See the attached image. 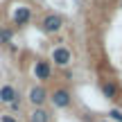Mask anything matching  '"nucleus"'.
<instances>
[{
	"label": "nucleus",
	"instance_id": "1",
	"mask_svg": "<svg viewBox=\"0 0 122 122\" xmlns=\"http://www.w3.org/2000/svg\"><path fill=\"white\" fill-rule=\"evenodd\" d=\"M48 102L52 104V109H70L72 106V93L66 86H57L54 91L48 93Z\"/></svg>",
	"mask_w": 122,
	"mask_h": 122
},
{
	"label": "nucleus",
	"instance_id": "2",
	"mask_svg": "<svg viewBox=\"0 0 122 122\" xmlns=\"http://www.w3.org/2000/svg\"><path fill=\"white\" fill-rule=\"evenodd\" d=\"M50 61H54V66H59V68H68L72 63V52L66 45H57L50 52Z\"/></svg>",
	"mask_w": 122,
	"mask_h": 122
},
{
	"label": "nucleus",
	"instance_id": "3",
	"mask_svg": "<svg viewBox=\"0 0 122 122\" xmlns=\"http://www.w3.org/2000/svg\"><path fill=\"white\" fill-rule=\"evenodd\" d=\"M48 88L43 86V84H36V86L30 88V93H27V102H30L34 109H39V106H45V102H48Z\"/></svg>",
	"mask_w": 122,
	"mask_h": 122
},
{
	"label": "nucleus",
	"instance_id": "4",
	"mask_svg": "<svg viewBox=\"0 0 122 122\" xmlns=\"http://www.w3.org/2000/svg\"><path fill=\"white\" fill-rule=\"evenodd\" d=\"M32 72H34V77L39 79V81H50L52 79V63H50L48 59H36L34 66H32Z\"/></svg>",
	"mask_w": 122,
	"mask_h": 122
},
{
	"label": "nucleus",
	"instance_id": "5",
	"mask_svg": "<svg viewBox=\"0 0 122 122\" xmlns=\"http://www.w3.org/2000/svg\"><path fill=\"white\" fill-rule=\"evenodd\" d=\"M61 27H63V18L59 14H45L41 18V30L45 34H57V32H61Z\"/></svg>",
	"mask_w": 122,
	"mask_h": 122
},
{
	"label": "nucleus",
	"instance_id": "6",
	"mask_svg": "<svg viewBox=\"0 0 122 122\" xmlns=\"http://www.w3.org/2000/svg\"><path fill=\"white\" fill-rule=\"evenodd\" d=\"M100 93H102V97H106V100H111V102L120 100V86L113 79H102L100 81Z\"/></svg>",
	"mask_w": 122,
	"mask_h": 122
},
{
	"label": "nucleus",
	"instance_id": "7",
	"mask_svg": "<svg viewBox=\"0 0 122 122\" xmlns=\"http://www.w3.org/2000/svg\"><path fill=\"white\" fill-rule=\"evenodd\" d=\"M11 20H14V25H18V27L27 25V23L32 20V9H30V7H25V5L16 7V9H14V16H11Z\"/></svg>",
	"mask_w": 122,
	"mask_h": 122
},
{
	"label": "nucleus",
	"instance_id": "8",
	"mask_svg": "<svg viewBox=\"0 0 122 122\" xmlns=\"http://www.w3.org/2000/svg\"><path fill=\"white\" fill-rule=\"evenodd\" d=\"M20 97V93L16 91V86H11V84H2L0 86V104H11L14 100H18Z\"/></svg>",
	"mask_w": 122,
	"mask_h": 122
},
{
	"label": "nucleus",
	"instance_id": "9",
	"mask_svg": "<svg viewBox=\"0 0 122 122\" xmlns=\"http://www.w3.org/2000/svg\"><path fill=\"white\" fill-rule=\"evenodd\" d=\"M27 122H52V113H50L45 106L32 109V113L27 115Z\"/></svg>",
	"mask_w": 122,
	"mask_h": 122
},
{
	"label": "nucleus",
	"instance_id": "10",
	"mask_svg": "<svg viewBox=\"0 0 122 122\" xmlns=\"http://www.w3.org/2000/svg\"><path fill=\"white\" fill-rule=\"evenodd\" d=\"M14 39V32L9 27H0V45H9Z\"/></svg>",
	"mask_w": 122,
	"mask_h": 122
},
{
	"label": "nucleus",
	"instance_id": "11",
	"mask_svg": "<svg viewBox=\"0 0 122 122\" xmlns=\"http://www.w3.org/2000/svg\"><path fill=\"white\" fill-rule=\"evenodd\" d=\"M109 122H122V109H118V106H113V109H109V118H106Z\"/></svg>",
	"mask_w": 122,
	"mask_h": 122
},
{
	"label": "nucleus",
	"instance_id": "12",
	"mask_svg": "<svg viewBox=\"0 0 122 122\" xmlns=\"http://www.w3.org/2000/svg\"><path fill=\"white\" fill-rule=\"evenodd\" d=\"M20 109H23V100H20V97H18V100H14L11 104H9V111H11V113H18Z\"/></svg>",
	"mask_w": 122,
	"mask_h": 122
},
{
	"label": "nucleus",
	"instance_id": "13",
	"mask_svg": "<svg viewBox=\"0 0 122 122\" xmlns=\"http://www.w3.org/2000/svg\"><path fill=\"white\" fill-rule=\"evenodd\" d=\"M0 122H18V120L14 118L11 113H2V115H0Z\"/></svg>",
	"mask_w": 122,
	"mask_h": 122
},
{
	"label": "nucleus",
	"instance_id": "14",
	"mask_svg": "<svg viewBox=\"0 0 122 122\" xmlns=\"http://www.w3.org/2000/svg\"><path fill=\"white\" fill-rule=\"evenodd\" d=\"M97 122H109V120H106V118H104V120H97Z\"/></svg>",
	"mask_w": 122,
	"mask_h": 122
}]
</instances>
